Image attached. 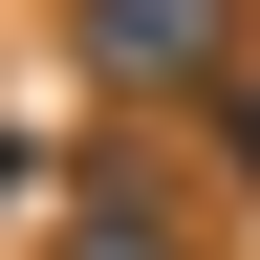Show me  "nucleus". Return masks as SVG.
Here are the masks:
<instances>
[{
	"label": "nucleus",
	"mask_w": 260,
	"mask_h": 260,
	"mask_svg": "<svg viewBox=\"0 0 260 260\" xmlns=\"http://www.w3.org/2000/svg\"><path fill=\"white\" fill-rule=\"evenodd\" d=\"M217 44V0H109V65H195Z\"/></svg>",
	"instance_id": "f257e3e1"
}]
</instances>
